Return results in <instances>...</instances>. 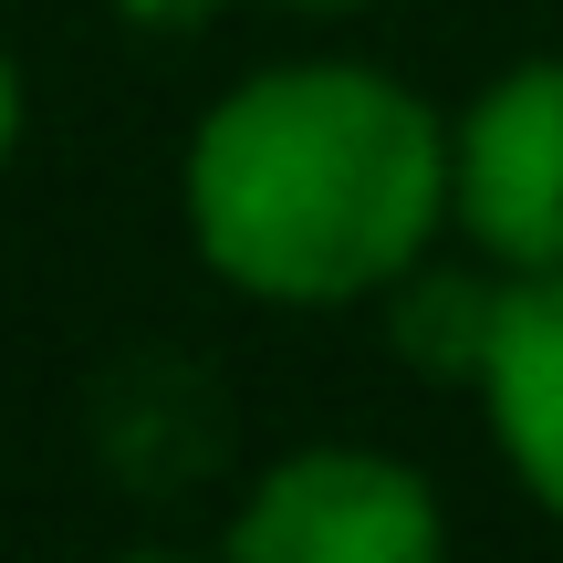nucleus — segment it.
I'll return each instance as SVG.
<instances>
[{
    "instance_id": "obj_1",
    "label": "nucleus",
    "mask_w": 563,
    "mask_h": 563,
    "mask_svg": "<svg viewBox=\"0 0 563 563\" xmlns=\"http://www.w3.org/2000/svg\"><path fill=\"white\" fill-rule=\"evenodd\" d=\"M178 209L251 302H386L449 230V115L376 63H272L188 125Z\"/></svg>"
},
{
    "instance_id": "obj_2",
    "label": "nucleus",
    "mask_w": 563,
    "mask_h": 563,
    "mask_svg": "<svg viewBox=\"0 0 563 563\" xmlns=\"http://www.w3.org/2000/svg\"><path fill=\"white\" fill-rule=\"evenodd\" d=\"M439 543H449V511L428 490V470L355 439L272 460L251 481V501L230 511L241 563H439Z\"/></svg>"
},
{
    "instance_id": "obj_3",
    "label": "nucleus",
    "mask_w": 563,
    "mask_h": 563,
    "mask_svg": "<svg viewBox=\"0 0 563 563\" xmlns=\"http://www.w3.org/2000/svg\"><path fill=\"white\" fill-rule=\"evenodd\" d=\"M449 230L490 272H563V53H522L449 115Z\"/></svg>"
},
{
    "instance_id": "obj_4",
    "label": "nucleus",
    "mask_w": 563,
    "mask_h": 563,
    "mask_svg": "<svg viewBox=\"0 0 563 563\" xmlns=\"http://www.w3.org/2000/svg\"><path fill=\"white\" fill-rule=\"evenodd\" d=\"M470 397H481L490 449L522 481V501L563 522V272H511L501 334H490V365Z\"/></svg>"
},
{
    "instance_id": "obj_5",
    "label": "nucleus",
    "mask_w": 563,
    "mask_h": 563,
    "mask_svg": "<svg viewBox=\"0 0 563 563\" xmlns=\"http://www.w3.org/2000/svg\"><path fill=\"white\" fill-rule=\"evenodd\" d=\"M501 292H511V272L481 282V272H428L418 262L407 282H386V344L439 386H481L490 334H501Z\"/></svg>"
},
{
    "instance_id": "obj_6",
    "label": "nucleus",
    "mask_w": 563,
    "mask_h": 563,
    "mask_svg": "<svg viewBox=\"0 0 563 563\" xmlns=\"http://www.w3.org/2000/svg\"><path fill=\"white\" fill-rule=\"evenodd\" d=\"M115 11H125V21H146V32H199L220 0H115Z\"/></svg>"
},
{
    "instance_id": "obj_7",
    "label": "nucleus",
    "mask_w": 563,
    "mask_h": 563,
    "mask_svg": "<svg viewBox=\"0 0 563 563\" xmlns=\"http://www.w3.org/2000/svg\"><path fill=\"white\" fill-rule=\"evenodd\" d=\"M21 125H32V95H21V74H11V53H0V167L21 157Z\"/></svg>"
},
{
    "instance_id": "obj_8",
    "label": "nucleus",
    "mask_w": 563,
    "mask_h": 563,
    "mask_svg": "<svg viewBox=\"0 0 563 563\" xmlns=\"http://www.w3.org/2000/svg\"><path fill=\"white\" fill-rule=\"evenodd\" d=\"M292 11H365V0H292Z\"/></svg>"
}]
</instances>
